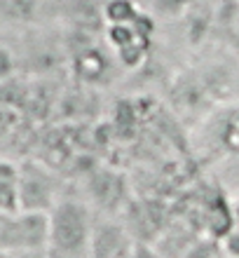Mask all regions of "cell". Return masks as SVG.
<instances>
[{
  "label": "cell",
  "mask_w": 239,
  "mask_h": 258,
  "mask_svg": "<svg viewBox=\"0 0 239 258\" xmlns=\"http://www.w3.org/2000/svg\"><path fill=\"white\" fill-rule=\"evenodd\" d=\"M220 246H223V253H227L230 258H239V228L227 232L225 237L220 239Z\"/></svg>",
  "instance_id": "obj_11"
},
{
  "label": "cell",
  "mask_w": 239,
  "mask_h": 258,
  "mask_svg": "<svg viewBox=\"0 0 239 258\" xmlns=\"http://www.w3.org/2000/svg\"><path fill=\"white\" fill-rule=\"evenodd\" d=\"M0 258H19V256H17V253H10V251H3V249H0Z\"/></svg>",
  "instance_id": "obj_15"
},
{
  "label": "cell",
  "mask_w": 239,
  "mask_h": 258,
  "mask_svg": "<svg viewBox=\"0 0 239 258\" xmlns=\"http://www.w3.org/2000/svg\"><path fill=\"white\" fill-rule=\"evenodd\" d=\"M220 251H223V249H220L218 239L202 235V237H197L192 242V246L183 253V258H218Z\"/></svg>",
  "instance_id": "obj_10"
},
{
  "label": "cell",
  "mask_w": 239,
  "mask_h": 258,
  "mask_svg": "<svg viewBox=\"0 0 239 258\" xmlns=\"http://www.w3.org/2000/svg\"><path fill=\"white\" fill-rule=\"evenodd\" d=\"M232 202V214H234V221H237V228H239V192L234 195V200H230Z\"/></svg>",
  "instance_id": "obj_12"
},
{
  "label": "cell",
  "mask_w": 239,
  "mask_h": 258,
  "mask_svg": "<svg viewBox=\"0 0 239 258\" xmlns=\"http://www.w3.org/2000/svg\"><path fill=\"white\" fill-rule=\"evenodd\" d=\"M19 258H47V251H35V253H24Z\"/></svg>",
  "instance_id": "obj_13"
},
{
  "label": "cell",
  "mask_w": 239,
  "mask_h": 258,
  "mask_svg": "<svg viewBox=\"0 0 239 258\" xmlns=\"http://www.w3.org/2000/svg\"><path fill=\"white\" fill-rule=\"evenodd\" d=\"M63 200L61 178L52 167L40 160L19 164V209L49 214Z\"/></svg>",
  "instance_id": "obj_3"
},
{
  "label": "cell",
  "mask_w": 239,
  "mask_h": 258,
  "mask_svg": "<svg viewBox=\"0 0 239 258\" xmlns=\"http://www.w3.org/2000/svg\"><path fill=\"white\" fill-rule=\"evenodd\" d=\"M19 211V164L0 157V214Z\"/></svg>",
  "instance_id": "obj_7"
},
{
  "label": "cell",
  "mask_w": 239,
  "mask_h": 258,
  "mask_svg": "<svg viewBox=\"0 0 239 258\" xmlns=\"http://www.w3.org/2000/svg\"><path fill=\"white\" fill-rule=\"evenodd\" d=\"M49 216L38 211H7L0 214V249L17 256L47 249Z\"/></svg>",
  "instance_id": "obj_2"
},
{
  "label": "cell",
  "mask_w": 239,
  "mask_h": 258,
  "mask_svg": "<svg viewBox=\"0 0 239 258\" xmlns=\"http://www.w3.org/2000/svg\"><path fill=\"white\" fill-rule=\"evenodd\" d=\"M195 5L197 0H152L150 10L152 14H160V17H181V14L190 12Z\"/></svg>",
  "instance_id": "obj_9"
},
{
  "label": "cell",
  "mask_w": 239,
  "mask_h": 258,
  "mask_svg": "<svg viewBox=\"0 0 239 258\" xmlns=\"http://www.w3.org/2000/svg\"><path fill=\"white\" fill-rule=\"evenodd\" d=\"M45 0H0V21L12 26H28L38 21Z\"/></svg>",
  "instance_id": "obj_6"
},
{
  "label": "cell",
  "mask_w": 239,
  "mask_h": 258,
  "mask_svg": "<svg viewBox=\"0 0 239 258\" xmlns=\"http://www.w3.org/2000/svg\"><path fill=\"white\" fill-rule=\"evenodd\" d=\"M134 3H136L138 7H150V3H152V0H134Z\"/></svg>",
  "instance_id": "obj_14"
},
{
  "label": "cell",
  "mask_w": 239,
  "mask_h": 258,
  "mask_svg": "<svg viewBox=\"0 0 239 258\" xmlns=\"http://www.w3.org/2000/svg\"><path fill=\"white\" fill-rule=\"evenodd\" d=\"M134 242L136 239L131 237L124 225L110 218H96L92 258H127Z\"/></svg>",
  "instance_id": "obj_4"
},
{
  "label": "cell",
  "mask_w": 239,
  "mask_h": 258,
  "mask_svg": "<svg viewBox=\"0 0 239 258\" xmlns=\"http://www.w3.org/2000/svg\"><path fill=\"white\" fill-rule=\"evenodd\" d=\"M206 132L211 134L206 136V146L216 153L218 160L239 153V108L225 110L223 117H213L206 124Z\"/></svg>",
  "instance_id": "obj_5"
},
{
  "label": "cell",
  "mask_w": 239,
  "mask_h": 258,
  "mask_svg": "<svg viewBox=\"0 0 239 258\" xmlns=\"http://www.w3.org/2000/svg\"><path fill=\"white\" fill-rule=\"evenodd\" d=\"M47 216V258H92L96 216L87 202L63 197Z\"/></svg>",
  "instance_id": "obj_1"
},
{
  "label": "cell",
  "mask_w": 239,
  "mask_h": 258,
  "mask_svg": "<svg viewBox=\"0 0 239 258\" xmlns=\"http://www.w3.org/2000/svg\"><path fill=\"white\" fill-rule=\"evenodd\" d=\"M141 12H143V7H138L134 0H106V5H103L106 26L131 24L141 17Z\"/></svg>",
  "instance_id": "obj_8"
}]
</instances>
